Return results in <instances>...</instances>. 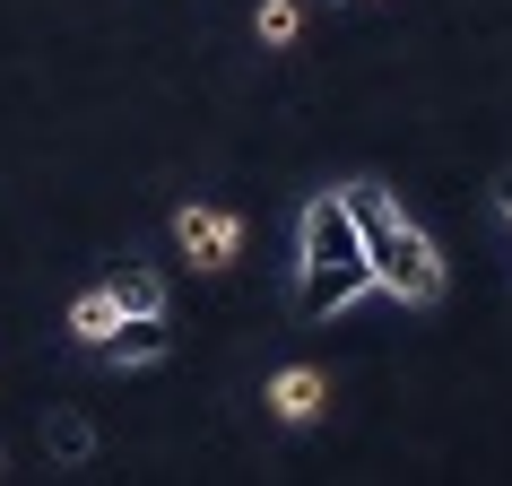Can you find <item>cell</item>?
<instances>
[{
  "label": "cell",
  "mask_w": 512,
  "mask_h": 486,
  "mask_svg": "<svg viewBox=\"0 0 512 486\" xmlns=\"http://www.w3.org/2000/svg\"><path fill=\"white\" fill-rule=\"evenodd\" d=\"M113 296H122V313H165V278L157 270H122Z\"/></svg>",
  "instance_id": "7"
},
{
  "label": "cell",
  "mask_w": 512,
  "mask_h": 486,
  "mask_svg": "<svg viewBox=\"0 0 512 486\" xmlns=\"http://www.w3.org/2000/svg\"><path fill=\"white\" fill-rule=\"evenodd\" d=\"M174 243H183V261L191 270H235V252H243V217L235 209H217V200H183L174 209Z\"/></svg>",
  "instance_id": "3"
},
{
  "label": "cell",
  "mask_w": 512,
  "mask_h": 486,
  "mask_svg": "<svg viewBox=\"0 0 512 486\" xmlns=\"http://www.w3.org/2000/svg\"><path fill=\"white\" fill-rule=\"evenodd\" d=\"M322 408H330V382L313 374V365H287V374L270 382V417L278 426H313Z\"/></svg>",
  "instance_id": "5"
},
{
  "label": "cell",
  "mask_w": 512,
  "mask_h": 486,
  "mask_svg": "<svg viewBox=\"0 0 512 486\" xmlns=\"http://www.w3.org/2000/svg\"><path fill=\"white\" fill-rule=\"evenodd\" d=\"M53 452L70 460V469H79V460H96V426H87V417H53Z\"/></svg>",
  "instance_id": "9"
},
{
  "label": "cell",
  "mask_w": 512,
  "mask_h": 486,
  "mask_svg": "<svg viewBox=\"0 0 512 486\" xmlns=\"http://www.w3.org/2000/svg\"><path fill=\"white\" fill-rule=\"evenodd\" d=\"M356 200V226H365V261H374V287L382 296H400V304H443V252H434V235L417 226V217L391 200V191L374 183H348Z\"/></svg>",
  "instance_id": "2"
},
{
  "label": "cell",
  "mask_w": 512,
  "mask_h": 486,
  "mask_svg": "<svg viewBox=\"0 0 512 486\" xmlns=\"http://www.w3.org/2000/svg\"><path fill=\"white\" fill-rule=\"evenodd\" d=\"M113 330H122V296H113V287H87V296L70 304V339H79V348H105Z\"/></svg>",
  "instance_id": "6"
},
{
  "label": "cell",
  "mask_w": 512,
  "mask_h": 486,
  "mask_svg": "<svg viewBox=\"0 0 512 486\" xmlns=\"http://www.w3.org/2000/svg\"><path fill=\"white\" fill-rule=\"evenodd\" d=\"M356 296H374V261H365V226H356L348 191H313L296 217V313L330 322Z\"/></svg>",
  "instance_id": "1"
},
{
  "label": "cell",
  "mask_w": 512,
  "mask_h": 486,
  "mask_svg": "<svg viewBox=\"0 0 512 486\" xmlns=\"http://www.w3.org/2000/svg\"><path fill=\"white\" fill-rule=\"evenodd\" d=\"M296 27H304L296 0H261V9H252V35H261V44H296Z\"/></svg>",
  "instance_id": "8"
},
{
  "label": "cell",
  "mask_w": 512,
  "mask_h": 486,
  "mask_svg": "<svg viewBox=\"0 0 512 486\" xmlns=\"http://www.w3.org/2000/svg\"><path fill=\"white\" fill-rule=\"evenodd\" d=\"M96 356H105L113 374H139V365H165L174 356V330H165V313H122V330Z\"/></svg>",
  "instance_id": "4"
},
{
  "label": "cell",
  "mask_w": 512,
  "mask_h": 486,
  "mask_svg": "<svg viewBox=\"0 0 512 486\" xmlns=\"http://www.w3.org/2000/svg\"><path fill=\"white\" fill-rule=\"evenodd\" d=\"M495 209H504V217H512V174H504V183H495Z\"/></svg>",
  "instance_id": "10"
}]
</instances>
